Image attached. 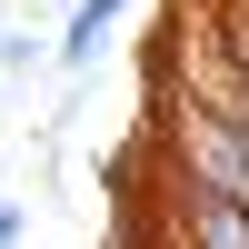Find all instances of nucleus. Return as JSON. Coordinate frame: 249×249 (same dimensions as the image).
I'll list each match as a JSON object with an SVG mask.
<instances>
[{
    "mask_svg": "<svg viewBox=\"0 0 249 249\" xmlns=\"http://www.w3.org/2000/svg\"><path fill=\"white\" fill-rule=\"evenodd\" d=\"M190 179H199V190H239V199H249V90H239V80L190 120Z\"/></svg>",
    "mask_w": 249,
    "mask_h": 249,
    "instance_id": "f257e3e1",
    "label": "nucleus"
},
{
    "mask_svg": "<svg viewBox=\"0 0 249 249\" xmlns=\"http://www.w3.org/2000/svg\"><path fill=\"white\" fill-rule=\"evenodd\" d=\"M140 10V0H80V10H70V30H60V70H100V50H110V30H120V20H130Z\"/></svg>",
    "mask_w": 249,
    "mask_h": 249,
    "instance_id": "f03ea898",
    "label": "nucleus"
},
{
    "mask_svg": "<svg viewBox=\"0 0 249 249\" xmlns=\"http://www.w3.org/2000/svg\"><path fill=\"white\" fill-rule=\"evenodd\" d=\"M20 70H40V40H20V30H0V80H20Z\"/></svg>",
    "mask_w": 249,
    "mask_h": 249,
    "instance_id": "7ed1b4c3",
    "label": "nucleus"
},
{
    "mask_svg": "<svg viewBox=\"0 0 249 249\" xmlns=\"http://www.w3.org/2000/svg\"><path fill=\"white\" fill-rule=\"evenodd\" d=\"M0 249H20V199H0Z\"/></svg>",
    "mask_w": 249,
    "mask_h": 249,
    "instance_id": "20e7f679",
    "label": "nucleus"
},
{
    "mask_svg": "<svg viewBox=\"0 0 249 249\" xmlns=\"http://www.w3.org/2000/svg\"><path fill=\"white\" fill-rule=\"evenodd\" d=\"M0 30H10V10H0Z\"/></svg>",
    "mask_w": 249,
    "mask_h": 249,
    "instance_id": "39448f33",
    "label": "nucleus"
}]
</instances>
